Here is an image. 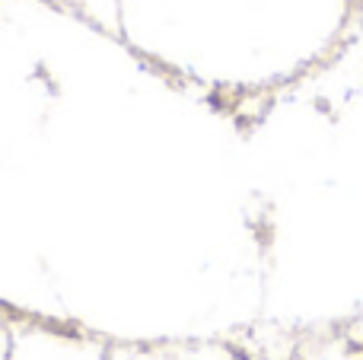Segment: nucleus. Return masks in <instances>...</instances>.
Returning a JSON list of instances; mask_svg holds the SVG:
<instances>
[]
</instances>
